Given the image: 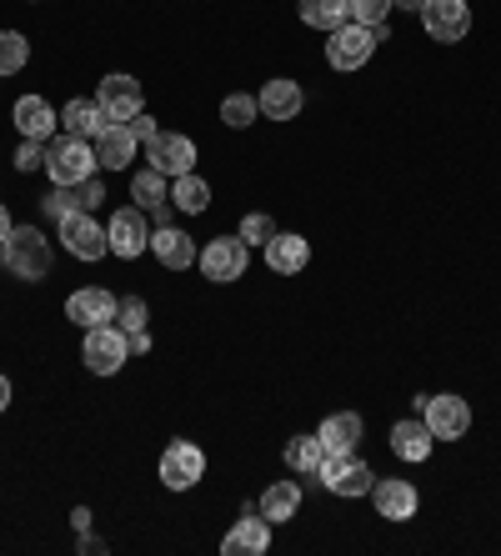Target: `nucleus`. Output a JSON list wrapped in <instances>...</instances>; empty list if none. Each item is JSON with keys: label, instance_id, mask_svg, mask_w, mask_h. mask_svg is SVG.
Wrapping results in <instances>:
<instances>
[{"label": "nucleus", "instance_id": "obj_1", "mask_svg": "<svg viewBox=\"0 0 501 556\" xmlns=\"http://www.w3.org/2000/svg\"><path fill=\"white\" fill-rule=\"evenodd\" d=\"M5 271L21 276V281H46L51 276V241L36 231V226H11L5 247H0Z\"/></svg>", "mask_w": 501, "mask_h": 556}, {"label": "nucleus", "instance_id": "obj_2", "mask_svg": "<svg viewBox=\"0 0 501 556\" xmlns=\"http://www.w3.org/2000/svg\"><path fill=\"white\" fill-rule=\"evenodd\" d=\"M96 146L80 141V136H51L46 141V170H51L55 186H80L86 176H96Z\"/></svg>", "mask_w": 501, "mask_h": 556}, {"label": "nucleus", "instance_id": "obj_3", "mask_svg": "<svg viewBox=\"0 0 501 556\" xmlns=\"http://www.w3.org/2000/svg\"><path fill=\"white\" fill-rule=\"evenodd\" d=\"M316 477H322V486L331 496H372V486H376L372 466L361 462L356 452H326L322 466H316Z\"/></svg>", "mask_w": 501, "mask_h": 556}, {"label": "nucleus", "instance_id": "obj_4", "mask_svg": "<svg viewBox=\"0 0 501 556\" xmlns=\"http://www.w3.org/2000/svg\"><path fill=\"white\" fill-rule=\"evenodd\" d=\"M80 362L90 366L96 376H116L121 366L130 362V337L121 331V326H90L86 331V346H80Z\"/></svg>", "mask_w": 501, "mask_h": 556}, {"label": "nucleus", "instance_id": "obj_5", "mask_svg": "<svg viewBox=\"0 0 501 556\" xmlns=\"http://www.w3.org/2000/svg\"><path fill=\"white\" fill-rule=\"evenodd\" d=\"M201 276L206 281H216V286H231V281H241L246 276V266H251V247H246L241 236H216L206 251H201Z\"/></svg>", "mask_w": 501, "mask_h": 556}, {"label": "nucleus", "instance_id": "obj_6", "mask_svg": "<svg viewBox=\"0 0 501 556\" xmlns=\"http://www.w3.org/2000/svg\"><path fill=\"white\" fill-rule=\"evenodd\" d=\"M55 226H61V241H65V251H71L76 261H101V256H111L105 226L90 216V211H71V216H61Z\"/></svg>", "mask_w": 501, "mask_h": 556}, {"label": "nucleus", "instance_id": "obj_7", "mask_svg": "<svg viewBox=\"0 0 501 556\" xmlns=\"http://www.w3.org/2000/svg\"><path fill=\"white\" fill-rule=\"evenodd\" d=\"M201 477H206V452L196 441H171L166 456H161V486L166 492H191Z\"/></svg>", "mask_w": 501, "mask_h": 556}, {"label": "nucleus", "instance_id": "obj_8", "mask_svg": "<svg viewBox=\"0 0 501 556\" xmlns=\"http://www.w3.org/2000/svg\"><path fill=\"white\" fill-rule=\"evenodd\" d=\"M372 51H376L372 26H356V21L336 26L331 40H326V61H331V71H361V65L372 61Z\"/></svg>", "mask_w": 501, "mask_h": 556}, {"label": "nucleus", "instance_id": "obj_9", "mask_svg": "<svg viewBox=\"0 0 501 556\" xmlns=\"http://www.w3.org/2000/svg\"><path fill=\"white\" fill-rule=\"evenodd\" d=\"M105 241H111V256L121 261H136L141 251H151V226H146V211L141 206H121L105 226Z\"/></svg>", "mask_w": 501, "mask_h": 556}, {"label": "nucleus", "instance_id": "obj_10", "mask_svg": "<svg viewBox=\"0 0 501 556\" xmlns=\"http://www.w3.org/2000/svg\"><path fill=\"white\" fill-rule=\"evenodd\" d=\"M422 26H426L431 40L456 46V40H466V30H472V5H466V0H426Z\"/></svg>", "mask_w": 501, "mask_h": 556}, {"label": "nucleus", "instance_id": "obj_11", "mask_svg": "<svg viewBox=\"0 0 501 556\" xmlns=\"http://www.w3.org/2000/svg\"><path fill=\"white\" fill-rule=\"evenodd\" d=\"M96 101H101V111H105L111 121H130V116H141V111H146L141 80L126 76V71H111V76L96 86Z\"/></svg>", "mask_w": 501, "mask_h": 556}, {"label": "nucleus", "instance_id": "obj_12", "mask_svg": "<svg viewBox=\"0 0 501 556\" xmlns=\"http://www.w3.org/2000/svg\"><path fill=\"white\" fill-rule=\"evenodd\" d=\"M422 421L437 441H462L466 431H472V406H466L462 396H426Z\"/></svg>", "mask_w": 501, "mask_h": 556}, {"label": "nucleus", "instance_id": "obj_13", "mask_svg": "<svg viewBox=\"0 0 501 556\" xmlns=\"http://www.w3.org/2000/svg\"><path fill=\"white\" fill-rule=\"evenodd\" d=\"M146 151H151V161H146V166H155L161 176H171V181H176V176H186V170H196V141H191V136H180V130H161Z\"/></svg>", "mask_w": 501, "mask_h": 556}, {"label": "nucleus", "instance_id": "obj_14", "mask_svg": "<svg viewBox=\"0 0 501 556\" xmlns=\"http://www.w3.org/2000/svg\"><path fill=\"white\" fill-rule=\"evenodd\" d=\"M116 306H121V301L111 296L105 286H80V291H71V296H65V316H71L80 331L116 321Z\"/></svg>", "mask_w": 501, "mask_h": 556}, {"label": "nucleus", "instance_id": "obj_15", "mask_svg": "<svg viewBox=\"0 0 501 556\" xmlns=\"http://www.w3.org/2000/svg\"><path fill=\"white\" fill-rule=\"evenodd\" d=\"M11 121H15V130H21L26 141H51L55 126H61V111H51V101H46V96L30 91V96H21V101H15Z\"/></svg>", "mask_w": 501, "mask_h": 556}, {"label": "nucleus", "instance_id": "obj_16", "mask_svg": "<svg viewBox=\"0 0 501 556\" xmlns=\"http://www.w3.org/2000/svg\"><path fill=\"white\" fill-rule=\"evenodd\" d=\"M372 502H376V511H381V521H412L416 506H422V496H416L412 481L381 477V481L372 486Z\"/></svg>", "mask_w": 501, "mask_h": 556}, {"label": "nucleus", "instance_id": "obj_17", "mask_svg": "<svg viewBox=\"0 0 501 556\" xmlns=\"http://www.w3.org/2000/svg\"><path fill=\"white\" fill-rule=\"evenodd\" d=\"M151 251H155V261H161L166 271H191L196 261H201L196 241L180 231V226H161V231H151Z\"/></svg>", "mask_w": 501, "mask_h": 556}, {"label": "nucleus", "instance_id": "obj_18", "mask_svg": "<svg viewBox=\"0 0 501 556\" xmlns=\"http://www.w3.org/2000/svg\"><path fill=\"white\" fill-rule=\"evenodd\" d=\"M256 105H261V116H271V121H296L301 105H306V96H301V86H296L291 76H276L261 86Z\"/></svg>", "mask_w": 501, "mask_h": 556}, {"label": "nucleus", "instance_id": "obj_19", "mask_svg": "<svg viewBox=\"0 0 501 556\" xmlns=\"http://www.w3.org/2000/svg\"><path fill=\"white\" fill-rule=\"evenodd\" d=\"M90 146H96V161H101L105 170H126L130 161H136V146H141V141L130 136L126 121H111V126H105Z\"/></svg>", "mask_w": 501, "mask_h": 556}, {"label": "nucleus", "instance_id": "obj_20", "mask_svg": "<svg viewBox=\"0 0 501 556\" xmlns=\"http://www.w3.org/2000/svg\"><path fill=\"white\" fill-rule=\"evenodd\" d=\"M306 261H311V241L306 236H296V231H276L266 241V266L276 276H296V271H306Z\"/></svg>", "mask_w": 501, "mask_h": 556}, {"label": "nucleus", "instance_id": "obj_21", "mask_svg": "<svg viewBox=\"0 0 501 556\" xmlns=\"http://www.w3.org/2000/svg\"><path fill=\"white\" fill-rule=\"evenodd\" d=\"M271 546V521L261 517H251V511H246L241 521H236L231 531H226V542H221V556H261Z\"/></svg>", "mask_w": 501, "mask_h": 556}, {"label": "nucleus", "instance_id": "obj_22", "mask_svg": "<svg viewBox=\"0 0 501 556\" xmlns=\"http://www.w3.org/2000/svg\"><path fill=\"white\" fill-rule=\"evenodd\" d=\"M61 126L65 136H80V141H96L105 126H111V116L101 111V101H86V96H76V101L61 105Z\"/></svg>", "mask_w": 501, "mask_h": 556}, {"label": "nucleus", "instance_id": "obj_23", "mask_svg": "<svg viewBox=\"0 0 501 556\" xmlns=\"http://www.w3.org/2000/svg\"><path fill=\"white\" fill-rule=\"evenodd\" d=\"M316 441H322L326 452H356V441H361V416L356 412H331L316 427Z\"/></svg>", "mask_w": 501, "mask_h": 556}, {"label": "nucleus", "instance_id": "obj_24", "mask_svg": "<svg viewBox=\"0 0 501 556\" xmlns=\"http://www.w3.org/2000/svg\"><path fill=\"white\" fill-rule=\"evenodd\" d=\"M431 441L437 437L426 431V421H412V416L391 427V452H397L401 462H426V456H431Z\"/></svg>", "mask_w": 501, "mask_h": 556}, {"label": "nucleus", "instance_id": "obj_25", "mask_svg": "<svg viewBox=\"0 0 501 556\" xmlns=\"http://www.w3.org/2000/svg\"><path fill=\"white\" fill-rule=\"evenodd\" d=\"M296 511H301V486H296V481H271L266 492H261V517H266L271 527L291 521Z\"/></svg>", "mask_w": 501, "mask_h": 556}, {"label": "nucleus", "instance_id": "obj_26", "mask_svg": "<svg viewBox=\"0 0 501 556\" xmlns=\"http://www.w3.org/2000/svg\"><path fill=\"white\" fill-rule=\"evenodd\" d=\"M296 11H301V21H306L311 30H326V36H331L336 26L351 21V0H296Z\"/></svg>", "mask_w": 501, "mask_h": 556}, {"label": "nucleus", "instance_id": "obj_27", "mask_svg": "<svg viewBox=\"0 0 501 556\" xmlns=\"http://www.w3.org/2000/svg\"><path fill=\"white\" fill-rule=\"evenodd\" d=\"M171 206L186 211V216H201V211L211 206V186L196 176V170H186V176H176L171 181Z\"/></svg>", "mask_w": 501, "mask_h": 556}, {"label": "nucleus", "instance_id": "obj_28", "mask_svg": "<svg viewBox=\"0 0 501 556\" xmlns=\"http://www.w3.org/2000/svg\"><path fill=\"white\" fill-rule=\"evenodd\" d=\"M130 195H136V206L141 211H155V206H166L171 201V186H166V176H161L155 166H146V170L130 176Z\"/></svg>", "mask_w": 501, "mask_h": 556}, {"label": "nucleus", "instance_id": "obj_29", "mask_svg": "<svg viewBox=\"0 0 501 556\" xmlns=\"http://www.w3.org/2000/svg\"><path fill=\"white\" fill-rule=\"evenodd\" d=\"M322 456H326V446L316 437H291V441H286V466H291V471H301V477H316Z\"/></svg>", "mask_w": 501, "mask_h": 556}, {"label": "nucleus", "instance_id": "obj_30", "mask_svg": "<svg viewBox=\"0 0 501 556\" xmlns=\"http://www.w3.org/2000/svg\"><path fill=\"white\" fill-rule=\"evenodd\" d=\"M26 61H30V40L21 30H0V76L26 71Z\"/></svg>", "mask_w": 501, "mask_h": 556}, {"label": "nucleus", "instance_id": "obj_31", "mask_svg": "<svg viewBox=\"0 0 501 556\" xmlns=\"http://www.w3.org/2000/svg\"><path fill=\"white\" fill-rule=\"evenodd\" d=\"M261 116V105H256V96H246V91H231L226 101H221V121L231 130H246L251 121Z\"/></svg>", "mask_w": 501, "mask_h": 556}, {"label": "nucleus", "instance_id": "obj_32", "mask_svg": "<svg viewBox=\"0 0 501 556\" xmlns=\"http://www.w3.org/2000/svg\"><path fill=\"white\" fill-rule=\"evenodd\" d=\"M246 241V247H266L271 236H276V220L266 216V211H251V216L241 220V231H236Z\"/></svg>", "mask_w": 501, "mask_h": 556}, {"label": "nucleus", "instance_id": "obj_33", "mask_svg": "<svg viewBox=\"0 0 501 556\" xmlns=\"http://www.w3.org/2000/svg\"><path fill=\"white\" fill-rule=\"evenodd\" d=\"M146 316H151V311H146L141 296H126V301L116 306V326L126 331V337H130V331H146Z\"/></svg>", "mask_w": 501, "mask_h": 556}, {"label": "nucleus", "instance_id": "obj_34", "mask_svg": "<svg viewBox=\"0 0 501 556\" xmlns=\"http://www.w3.org/2000/svg\"><path fill=\"white\" fill-rule=\"evenodd\" d=\"M40 211L51 220H61V216H71V211H80V201H76V186H55L46 201H40Z\"/></svg>", "mask_w": 501, "mask_h": 556}, {"label": "nucleus", "instance_id": "obj_35", "mask_svg": "<svg viewBox=\"0 0 501 556\" xmlns=\"http://www.w3.org/2000/svg\"><path fill=\"white\" fill-rule=\"evenodd\" d=\"M386 11H391V0H351V21L356 26H381Z\"/></svg>", "mask_w": 501, "mask_h": 556}, {"label": "nucleus", "instance_id": "obj_36", "mask_svg": "<svg viewBox=\"0 0 501 556\" xmlns=\"http://www.w3.org/2000/svg\"><path fill=\"white\" fill-rule=\"evenodd\" d=\"M76 201H80V211H96L105 201V181L101 176H86V181L76 186Z\"/></svg>", "mask_w": 501, "mask_h": 556}, {"label": "nucleus", "instance_id": "obj_37", "mask_svg": "<svg viewBox=\"0 0 501 556\" xmlns=\"http://www.w3.org/2000/svg\"><path fill=\"white\" fill-rule=\"evenodd\" d=\"M15 166H21V170H40V166H46V141H21Z\"/></svg>", "mask_w": 501, "mask_h": 556}, {"label": "nucleus", "instance_id": "obj_38", "mask_svg": "<svg viewBox=\"0 0 501 556\" xmlns=\"http://www.w3.org/2000/svg\"><path fill=\"white\" fill-rule=\"evenodd\" d=\"M126 126H130V136H136V141H146V146H151L155 136H161V126H155V116H146V111H141V116H130Z\"/></svg>", "mask_w": 501, "mask_h": 556}, {"label": "nucleus", "instance_id": "obj_39", "mask_svg": "<svg viewBox=\"0 0 501 556\" xmlns=\"http://www.w3.org/2000/svg\"><path fill=\"white\" fill-rule=\"evenodd\" d=\"M71 527H76V531H90V511H86V506H76V511H71Z\"/></svg>", "mask_w": 501, "mask_h": 556}, {"label": "nucleus", "instance_id": "obj_40", "mask_svg": "<svg viewBox=\"0 0 501 556\" xmlns=\"http://www.w3.org/2000/svg\"><path fill=\"white\" fill-rule=\"evenodd\" d=\"M80 552H105V542H96L90 531H80Z\"/></svg>", "mask_w": 501, "mask_h": 556}, {"label": "nucleus", "instance_id": "obj_41", "mask_svg": "<svg viewBox=\"0 0 501 556\" xmlns=\"http://www.w3.org/2000/svg\"><path fill=\"white\" fill-rule=\"evenodd\" d=\"M422 5H426V0H391V11H416V15H422Z\"/></svg>", "mask_w": 501, "mask_h": 556}, {"label": "nucleus", "instance_id": "obj_42", "mask_svg": "<svg viewBox=\"0 0 501 556\" xmlns=\"http://www.w3.org/2000/svg\"><path fill=\"white\" fill-rule=\"evenodd\" d=\"M130 351H151V337H146V331H130Z\"/></svg>", "mask_w": 501, "mask_h": 556}, {"label": "nucleus", "instance_id": "obj_43", "mask_svg": "<svg viewBox=\"0 0 501 556\" xmlns=\"http://www.w3.org/2000/svg\"><path fill=\"white\" fill-rule=\"evenodd\" d=\"M11 406V376H0V412Z\"/></svg>", "mask_w": 501, "mask_h": 556}, {"label": "nucleus", "instance_id": "obj_44", "mask_svg": "<svg viewBox=\"0 0 501 556\" xmlns=\"http://www.w3.org/2000/svg\"><path fill=\"white\" fill-rule=\"evenodd\" d=\"M5 236H11V211L0 206V247H5Z\"/></svg>", "mask_w": 501, "mask_h": 556}]
</instances>
